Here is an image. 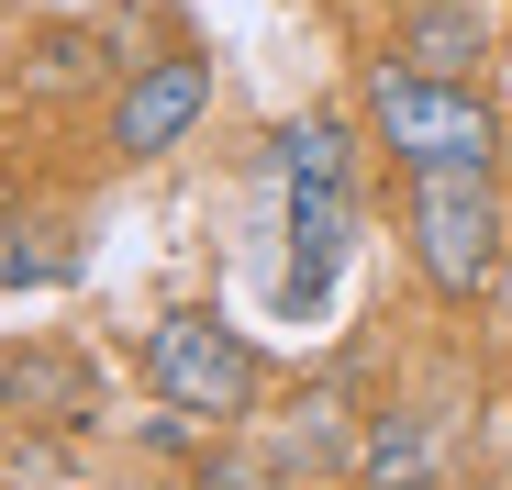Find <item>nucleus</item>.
Masks as SVG:
<instances>
[{
  "label": "nucleus",
  "instance_id": "obj_1",
  "mask_svg": "<svg viewBox=\"0 0 512 490\" xmlns=\"http://www.w3.org/2000/svg\"><path fill=\"white\" fill-rule=\"evenodd\" d=\"M368 134L401 168H501V112L479 101V78H435V67H368Z\"/></svg>",
  "mask_w": 512,
  "mask_h": 490
},
{
  "label": "nucleus",
  "instance_id": "obj_10",
  "mask_svg": "<svg viewBox=\"0 0 512 490\" xmlns=\"http://www.w3.org/2000/svg\"><path fill=\"white\" fill-rule=\"evenodd\" d=\"M0 401H67V368L34 357V346H12V357H0Z\"/></svg>",
  "mask_w": 512,
  "mask_h": 490
},
{
  "label": "nucleus",
  "instance_id": "obj_11",
  "mask_svg": "<svg viewBox=\"0 0 512 490\" xmlns=\"http://www.w3.org/2000/svg\"><path fill=\"white\" fill-rule=\"evenodd\" d=\"M0 223H12V179H0Z\"/></svg>",
  "mask_w": 512,
  "mask_h": 490
},
{
  "label": "nucleus",
  "instance_id": "obj_9",
  "mask_svg": "<svg viewBox=\"0 0 512 490\" xmlns=\"http://www.w3.org/2000/svg\"><path fill=\"white\" fill-rule=\"evenodd\" d=\"M78 257H67V245H23L12 223H0V290H56Z\"/></svg>",
  "mask_w": 512,
  "mask_h": 490
},
{
  "label": "nucleus",
  "instance_id": "obj_8",
  "mask_svg": "<svg viewBox=\"0 0 512 490\" xmlns=\"http://www.w3.org/2000/svg\"><path fill=\"white\" fill-rule=\"evenodd\" d=\"M357 468H368V479H423V468H435V435H423V413H390V424L357 446Z\"/></svg>",
  "mask_w": 512,
  "mask_h": 490
},
{
  "label": "nucleus",
  "instance_id": "obj_12",
  "mask_svg": "<svg viewBox=\"0 0 512 490\" xmlns=\"http://www.w3.org/2000/svg\"><path fill=\"white\" fill-rule=\"evenodd\" d=\"M501 45H512V34H501Z\"/></svg>",
  "mask_w": 512,
  "mask_h": 490
},
{
  "label": "nucleus",
  "instance_id": "obj_5",
  "mask_svg": "<svg viewBox=\"0 0 512 490\" xmlns=\"http://www.w3.org/2000/svg\"><path fill=\"white\" fill-rule=\"evenodd\" d=\"M346 245H357V190H346V179H290V279H279V312H290V323L323 312Z\"/></svg>",
  "mask_w": 512,
  "mask_h": 490
},
{
  "label": "nucleus",
  "instance_id": "obj_3",
  "mask_svg": "<svg viewBox=\"0 0 512 490\" xmlns=\"http://www.w3.org/2000/svg\"><path fill=\"white\" fill-rule=\"evenodd\" d=\"M145 390L167 401V413H190L201 435L256 424V346L234 335L223 312H167L145 335Z\"/></svg>",
  "mask_w": 512,
  "mask_h": 490
},
{
  "label": "nucleus",
  "instance_id": "obj_6",
  "mask_svg": "<svg viewBox=\"0 0 512 490\" xmlns=\"http://www.w3.org/2000/svg\"><path fill=\"white\" fill-rule=\"evenodd\" d=\"M401 56L435 67V78H468V67H479V12H468V0H423L412 34H401Z\"/></svg>",
  "mask_w": 512,
  "mask_h": 490
},
{
  "label": "nucleus",
  "instance_id": "obj_4",
  "mask_svg": "<svg viewBox=\"0 0 512 490\" xmlns=\"http://www.w3.org/2000/svg\"><path fill=\"white\" fill-rule=\"evenodd\" d=\"M212 112V56L179 45V56H145L123 90H112V145L123 156H167V145H190Z\"/></svg>",
  "mask_w": 512,
  "mask_h": 490
},
{
  "label": "nucleus",
  "instance_id": "obj_2",
  "mask_svg": "<svg viewBox=\"0 0 512 490\" xmlns=\"http://www.w3.org/2000/svg\"><path fill=\"white\" fill-rule=\"evenodd\" d=\"M401 223H412V268H423V290L435 301H490V279H501V201H490V168H412V201H401Z\"/></svg>",
  "mask_w": 512,
  "mask_h": 490
},
{
  "label": "nucleus",
  "instance_id": "obj_7",
  "mask_svg": "<svg viewBox=\"0 0 512 490\" xmlns=\"http://www.w3.org/2000/svg\"><path fill=\"white\" fill-rule=\"evenodd\" d=\"M279 179H357V134L334 123V112L290 123V134H279Z\"/></svg>",
  "mask_w": 512,
  "mask_h": 490
}]
</instances>
